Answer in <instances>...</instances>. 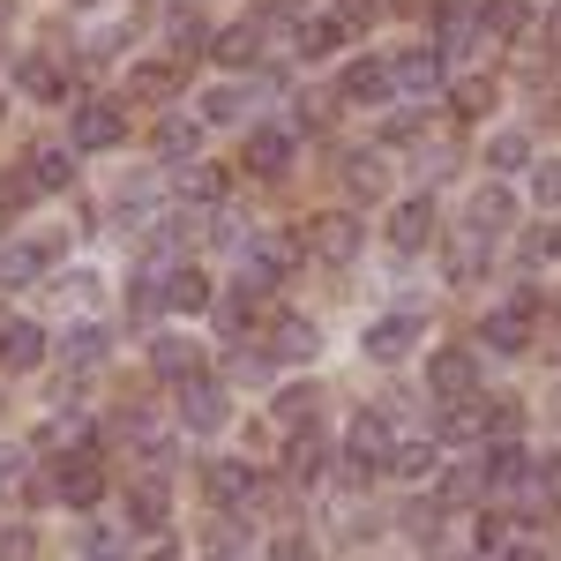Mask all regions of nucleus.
Wrapping results in <instances>:
<instances>
[{
    "label": "nucleus",
    "mask_w": 561,
    "mask_h": 561,
    "mask_svg": "<svg viewBox=\"0 0 561 561\" xmlns=\"http://www.w3.org/2000/svg\"><path fill=\"white\" fill-rule=\"evenodd\" d=\"M479 15H486V31H494V38H524V23H531V0H486Z\"/></svg>",
    "instance_id": "26"
},
{
    "label": "nucleus",
    "mask_w": 561,
    "mask_h": 561,
    "mask_svg": "<svg viewBox=\"0 0 561 561\" xmlns=\"http://www.w3.org/2000/svg\"><path fill=\"white\" fill-rule=\"evenodd\" d=\"M53 262L45 240H15V248H0V293H15V285H38V270Z\"/></svg>",
    "instance_id": "11"
},
{
    "label": "nucleus",
    "mask_w": 561,
    "mask_h": 561,
    "mask_svg": "<svg viewBox=\"0 0 561 561\" xmlns=\"http://www.w3.org/2000/svg\"><path fill=\"white\" fill-rule=\"evenodd\" d=\"M23 479V449H0V486H15Z\"/></svg>",
    "instance_id": "49"
},
{
    "label": "nucleus",
    "mask_w": 561,
    "mask_h": 561,
    "mask_svg": "<svg viewBox=\"0 0 561 561\" xmlns=\"http://www.w3.org/2000/svg\"><path fill=\"white\" fill-rule=\"evenodd\" d=\"M68 359H105V322H76V330H68Z\"/></svg>",
    "instance_id": "34"
},
{
    "label": "nucleus",
    "mask_w": 561,
    "mask_h": 561,
    "mask_svg": "<svg viewBox=\"0 0 561 561\" xmlns=\"http://www.w3.org/2000/svg\"><path fill=\"white\" fill-rule=\"evenodd\" d=\"M531 195H539L547 210L561 203V165H554V158H539V165H531Z\"/></svg>",
    "instance_id": "36"
},
{
    "label": "nucleus",
    "mask_w": 561,
    "mask_h": 561,
    "mask_svg": "<svg viewBox=\"0 0 561 561\" xmlns=\"http://www.w3.org/2000/svg\"><path fill=\"white\" fill-rule=\"evenodd\" d=\"M389 472L397 479H434L442 472V442H397V449H389Z\"/></svg>",
    "instance_id": "18"
},
{
    "label": "nucleus",
    "mask_w": 561,
    "mask_h": 561,
    "mask_svg": "<svg viewBox=\"0 0 561 561\" xmlns=\"http://www.w3.org/2000/svg\"><path fill=\"white\" fill-rule=\"evenodd\" d=\"M510 210H517V203H510L502 187H479V195H472V225H479V232H502Z\"/></svg>",
    "instance_id": "28"
},
{
    "label": "nucleus",
    "mask_w": 561,
    "mask_h": 561,
    "mask_svg": "<svg viewBox=\"0 0 561 561\" xmlns=\"http://www.w3.org/2000/svg\"><path fill=\"white\" fill-rule=\"evenodd\" d=\"M517 427H524L517 404H494V412H486V434H494V442H517Z\"/></svg>",
    "instance_id": "40"
},
{
    "label": "nucleus",
    "mask_w": 561,
    "mask_h": 561,
    "mask_svg": "<svg viewBox=\"0 0 561 561\" xmlns=\"http://www.w3.org/2000/svg\"><path fill=\"white\" fill-rule=\"evenodd\" d=\"M337 98H352V105H389V98H397V68H389V60H352Z\"/></svg>",
    "instance_id": "7"
},
{
    "label": "nucleus",
    "mask_w": 561,
    "mask_h": 561,
    "mask_svg": "<svg viewBox=\"0 0 561 561\" xmlns=\"http://www.w3.org/2000/svg\"><path fill=\"white\" fill-rule=\"evenodd\" d=\"M412 337H420V314H382V322H367L359 352H367V359H382V367H397V359L412 352Z\"/></svg>",
    "instance_id": "5"
},
{
    "label": "nucleus",
    "mask_w": 561,
    "mask_h": 561,
    "mask_svg": "<svg viewBox=\"0 0 561 561\" xmlns=\"http://www.w3.org/2000/svg\"><path fill=\"white\" fill-rule=\"evenodd\" d=\"M165 45H173L180 60L210 53V31H203V15H195V8H173V15H165Z\"/></svg>",
    "instance_id": "20"
},
{
    "label": "nucleus",
    "mask_w": 561,
    "mask_h": 561,
    "mask_svg": "<svg viewBox=\"0 0 561 561\" xmlns=\"http://www.w3.org/2000/svg\"><path fill=\"white\" fill-rule=\"evenodd\" d=\"M217 187H225V180H217L210 165H195V158L180 165V195H187V203H217Z\"/></svg>",
    "instance_id": "31"
},
{
    "label": "nucleus",
    "mask_w": 561,
    "mask_h": 561,
    "mask_svg": "<svg viewBox=\"0 0 561 561\" xmlns=\"http://www.w3.org/2000/svg\"><path fill=\"white\" fill-rule=\"evenodd\" d=\"M285 270H293V240H248V255H240V293H270Z\"/></svg>",
    "instance_id": "3"
},
{
    "label": "nucleus",
    "mask_w": 561,
    "mask_h": 561,
    "mask_svg": "<svg viewBox=\"0 0 561 561\" xmlns=\"http://www.w3.org/2000/svg\"><path fill=\"white\" fill-rule=\"evenodd\" d=\"M285 8H293V0H285Z\"/></svg>",
    "instance_id": "53"
},
{
    "label": "nucleus",
    "mask_w": 561,
    "mask_h": 561,
    "mask_svg": "<svg viewBox=\"0 0 561 561\" xmlns=\"http://www.w3.org/2000/svg\"><path fill=\"white\" fill-rule=\"evenodd\" d=\"M76 8H90V0H76Z\"/></svg>",
    "instance_id": "52"
},
{
    "label": "nucleus",
    "mask_w": 561,
    "mask_h": 561,
    "mask_svg": "<svg viewBox=\"0 0 561 561\" xmlns=\"http://www.w3.org/2000/svg\"><path fill=\"white\" fill-rule=\"evenodd\" d=\"M314 345H322V337H314L307 314H285V322L270 330V352H277V359H314Z\"/></svg>",
    "instance_id": "21"
},
{
    "label": "nucleus",
    "mask_w": 561,
    "mask_h": 561,
    "mask_svg": "<svg viewBox=\"0 0 561 561\" xmlns=\"http://www.w3.org/2000/svg\"><path fill=\"white\" fill-rule=\"evenodd\" d=\"M165 307H173V314H203V307H210V285H203L195 270H165Z\"/></svg>",
    "instance_id": "24"
},
{
    "label": "nucleus",
    "mask_w": 561,
    "mask_h": 561,
    "mask_svg": "<svg viewBox=\"0 0 561 561\" xmlns=\"http://www.w3.org/2000/svg\"><path fill=\"white\" fill-rule=\"evenodd\" d=\"M307 248L330 262V270H345L352 255H359V217L345 210H330V217H314V232H307Z\"/></svg>",
    "instance_id": "4"
},
{
    "label": "nucleus",
    "mask_w": 561,
    "mask_h": 561,
    "mask_svg": "<svg viewBox=\"0 0 561 561\" xmlns=\"http://www.w3.org/2000/svg\"><path fill=\"white\" fill-rule=\"evenodd\" d=\"M345 449H352V472L389 465V449H397V442H389V420H382V412H359V420L345 427Z\"/></svg>",
    "instance_id": "6"
},
{
    "label": "nucleus",
    "mask_w": 561,
    "mask_h": 561,
    "mask_svg": "<svg viewBox=\"0 0 561 561\" xmlns=\"http://www.w3.org/2000/svg\"><path fill=\"white\" fill-rule=\"evenodd\" d=\"M389 68H397V98H412V105H427V98H442V53H427V45H412V53H397Z\"/></svg>",
    "instance_id": "2"
},
{
    "label": "nucleus",
    "mask_w": 561,
    "mask_h": 561,
    "mask_svg": "<svg viewBox=\"0 0 561 561\" xmlns=\"http://www.w3.org/2000/svg\"><path fill=\"white\" fill-rule=\"evenodd\" d=\"M158 561H180V554H158Z\"/></svg>",
    "instance_id": "51"
},
{
    "label": "nucleus",
    "mask_w": 561,
    "mask_h": 561,
    "mask_svg": "<svg viewBox=\"0 0 561 561\" xmlns=\"http://www.w3.org/2000/svg\"><path fill=\"white\" fill-rule=\"evenodd\" d=\"M98 494H105V472H98L90 457H76V465H60V502H68V510H90Z\"/></svg>",
    "instance_id": "16"
},
{
    "label": "nucleus",
    "mask_w": 561,
    "mask_h": 561,
    "mask_svg": "<svg viewBox=\"0 0 561 561\" xmlns=\"http://www.w3.org/2000/svg\"><path fill=\"white\" fill-rule=\"evenodd\" d=\"M531 300H539V293H524L517 307H502V314L486 322V345L494 352H524V337H531Z\"/></svg>",
    "instance_id": "14"
},
{
    "label": "nucleus",
    "mask_w": 561,
    "mask_h": 561,
    "mask_svg": "<svg viewBox=\"0 0 561 561\" xmlns=\"http://www.w3.org/2000/svg\"><path fill=\"white\" fill-rule=\"evenodd\" d=\"M31 554H38V539H31L23 524H15V531H0V561H31Z\"/></svg>",
    "instance_id": "41"
},
{
    "label": "nucleus",
    "mask_w": 561,
    "mask_h": 561,
    "mask_svg": "<svg viewBox=\"0 0 561 561\" xmlns=\"http://www.w3.org/2000/svg\"><path fill=\"white\" fill-rule=\"evenodd\" d=\"M427 389L434 397H472L479 389V359L472 352H434L427 359Z\"/></svg>",
    "instance_id": "8"
},
{
    "label": "nucleus",
    "mask_w": 561,
    "mask_h": 561,
    "mask_svg": "<svg viewBox=\"0 0 561 561\" xmlns=\"http://www.w3.org/2000/svg\"><path fill=\"white\" fill-rule=\"evenodd\" d=\"M210 53L225 60V68H248V60L262 53V31H255V23H232V31H217V38H210Z\"/></svg>",
    "instance_id": "22"
},
{
    "label": "nucleus",
    "mask_w": 561,
    "mask_h": 561,
    "mask_svg": "<svg viewBox=\"0 0 561 561\" xmlns=\"http://www.w3.org/2000/svg\"><path fill=\"white\" fill-rule=\"evenodd\" d=\"M307 412H314V389H285V397H277V420H285V427H300Z\"/></svg>",
    "instance_id": "38"
},
{
    "label": "nucleus",
    "mask_w": 561,
    "mask_h": 561,
    "mask_svg": "<svg viewBox=\"0 0 561 561\" xmlns=\"http://www.w3.org/2000/svg\"><path fill=\"white\" fill-rule=\"evenodd\" d=\"M150 367L173 375V382H195V345H187V337H158V345H150Z\"/></svg>",
    "instance_id": "25"
},
{
    "label": "nucleus",
    "mask_w": 561,
    "mask_h": 561,
    "mask_svg": "<svg viewBox=\"0 0 561 561\" xmlns=\"http://www.w3.org/2000/svg\"><path fill=\"white\" fill-rule=\"evenodd\" d=\"M195 142H203V128H195V121H165V128H158V158L187 165V158H195Z\"/></svg>",
    "instance_id": "27"
},
{
    "label": "nucleus",
    "mask_w": 561,
    "mask_h": 561,
    "mask_svg": "<svg viewBox=\"0 0 561 561\" xmlns=\"http://www.w3.org/2000/svg\"><path fill=\"white\" fill-rule=\"evenodd\" d=\"M248 165H255V173H285V165H293V135L285 128H255L248 135Z\"/></svg>",
    "instance_id": "17"
},
{
    "label": "nucleus",
    "mask_w": 561,
    "mask_h": 561,
    "mask_svg": "<svg viewBox=\"0 0 561 561\" xmlns=\"http://www.w3.org/2000/svg\"><path fill=\"white\" fill-rule=\"evenodd\" d=\"M352 187H359V195H382V165H375V158H359V165H352Z\"/></svg>",
    "instance_id": "48"
},
{
    "label": "nucleus",
    "mask_w": 561,
    "mask_h": 561,
    "mask_svg": "<svg viewBox=\"0 0 561 561\" xmlns=\"http://www.w3.org/2000/svg\"><path fill=\"white\" fill-rule=\"evenodd\" d=\"M23 90H31L38 105H60V98H68V68H60V60H23Z\"/></svg>",
    "instance_id": "23"
},
{
    "label": "nucleus",
    "mask_w": 561,
    "mask_h": 561,
    "mask_svg": "<svg viewBox=\"0 0 561 561\" xmlns=\"http://www.w3.org/2000/svg\"><path fill=\"white\" fill-rule=\"evenodd\" d=\"M494 105V83H465L457 90V113H486Z\"/></svg>",
    "instance_id": "45"
},
{
    "label": "nucleus",
    "mask_w": 561,
    "mask_h": 561,
    "mask_svg": "<svg viewBox=\"0 0 561 561\" xmlns=\"http://www.w3.org/2000/svg\"><path fill=\"white\" fill-rule=\"evenodd\" d=\"M68 180H76V158H68V150H38L31 173H23V187H31V195H60Z\"/></svg>",
    "instance_id": "15"
},
{
    "label": "nucleus",
    "mask_w": 561,
    "mask_h": 561,
    "mask_svg": "<svg viewBox=\"0 0 561 561\" xmlns=\"http://www.w3.org/2000/svg\"><path fill=\"white\" fill-rule=\"evenodd\" d=\"M217 510H240V502H255V472L248 465H232V457H210V472H203Z\"/></svg>",
    "instance_id": "10"
},
{
    "label": "nucleus",
    "mask_w": 561,
    "mask_h": 561,
    "mask_svg": "<svg viewBox=\"0 0 561 561\" xmlns=\"http://www.w3.org/2000/svg\"><path fill=\"white\" fill-rule=\"evenodd\" d=\"M502 561H539V554H531V547H510V554H502Z\"/></svg>",
    "instance_id": "50"
},
{
    "label": "nucleus",
    "mask_w": 561,
    "mask_h": 561,
    "mask_svg": "<svg viewBox=\"0 0 561 561\" xmlns=\"http://www.w3.org/2000/svg\"><path fill=\"white\" fill-rule=\"evenodd\" d=\"M479 486H486V465H472V472H449V479H442V502H449V510H465Z\"/></svg>",
    "instance_id": "35"
},
{
    "label": "nucleus",
    "mask_w": 561,
    "mask_h": 561,
    "mask_svg": "<svg viewBox=\"0 0 561 561\" xmlns=\"http://www.w3.org/2000/svg\"><path fill=\"white\" fill-rule=\"evenodd\" d=\"M180 420H187L195 434H217L225 427V389L217 382H187L180 389Z\"/></svg>",
    "instance_id": "12"
},
{
    "label": "nucleus",
    "mask_w": 561,
    "mask_h": 561,
    "mask_svg": "<svg viewBox=\"0 0 561 561\" xmlns=\"http://www.w3.org/2000/svg\"><path fill=\"white\" fill-rule=\"evenodd\" d=\"M375 15H382V0H345V8H337V23H345V31H359V23H375Z\"/></svg>",
    "instance_id": "43"
},
{
    "label": "nucleus",
    "mask_w": 561,
    "mask_h": 561,
    "mask_svg": "<svg viewBox=\"0 0 561 561\" xmlns=\"http://www.w3.org/2000/svg\"><path fill=\"white\" fill-rule=\"evenodd\" d=\"M128 524L135 531H158L165 524V479H135L128 486Z\"/></svg>",
    "instance_id": "19"
},
{
    "label": "nucleus",
    "mask_w": 561,
    "mask_h": 561,
    "mask_svg": "<svg viewBox=\"0 0 561 561\" xmlns=\"http://www.w3.org/2000/svg\"><path fill=\"white\" fill-rule=\"evenodd\" d=\"M337 38H352L345 23H300V53H307V60H322V53H337Z\"/></svg>",
    "instance_id": "32"
},
{
    "label": "nucleus",
    "mask_w": 561,
    "mask_h": 561,
    "mask_svg": "<svg viewBox=\"0 0 561 561\" xmlns=\"http://www.w3.org/2000/svg\"><path fill=\"white\" fill-rule=\"evenodd\" d=\"M38 359H45L38 322H8V330H0V367H8V375H23V367H38Z\"/></svg>",
    "instance_id": "13"
},
{
    "label": "nucleus",
    "mask_w": 561,
    "mask_h": 561,
    "mask_svg": "<svg viewBox=\"0 0 561 561\" xmlns=\"http://www.w3.org/2000/svg\"><path fill=\"white\" fill-rule=\"evenodd\" d=\"M83 561H128V547H121L113 531H98V539H90V547H83Z\"/></svg>",
    "instance_id": "46"
},
{
    "label": "nucleus",
    "mask_w": 561,
    "mask_h": 561,
    "mask_svg": "<svg viewBox=\"0 0 561 561\" xmlns=\"http://www.w3.org/2000/svg\"><path fill=\"white\" fill-rule=\"evenodd\" d=\"M486 240H494V232H465V240H457V248H449V277H479V262H486Z\"/></svg>",
    "instance_id": "29"
},
{
    "label": "nucleus",
    "mask_w": 561,
    "mask_h": 561,
    "mask_svg": "<svg viewBox=\"0 0 561 561\" xmlns=\"http://www.w3.org/2000/svg\"><path fill=\"white\" fill-rule=\"evenodd\" d=\"M285 472L300 479V486H307V479H314V472H322V442H314V434H300V442L285 449Z\"/></svg>",
    "instance_id": "33"
},
{
    "label": "nucleus",
    "mask_w": 561,
    "mask_h": 561,
    "mask_svg": "<svg viewBox=\"0 0 561 561\" xmlns=\"http://www.w3.org/2000/svg\"><path fill=\"white\" fill-rule=\"evenodd\" d=\"M262 375H270L262 352H232V382H262Z\"/></svg>",
    "instance_id": "42"
},
{
    "label": "nucleus",
    "mask_w": 561,
    "mask_h": 561,
    "mask_svg": "<svg viewBox=\"0 0 561 561\" xmlns=\"http://www.w3.org/2000/svg\"><path fill=\"white\" fill-rule=\"evenodd\" d=\"M554 8H561V0H554Z\"/></svg>",
    "instance_id": "54"
},
{
    "label": "nucleus",
    "mask_w": 561,
    "mask_h": 561,
    "mask_svg": "<svg viewBox=\"0 0 561 561\" xmlns=\"http://www.w3.org/2000/svg\"><path fill=\"white\" fill-rule=\"evenodd\" d=\"M486 165H494V173H524V165H531V142H524V135H494V142H486Z\"/></svg>",
    "instance_id": "30"
},
{
    "label": "nucleus",
    "mask_w": 561,
    "mask_h": 561,
    "mask_svg": "<svg viewBox=\"0 0 561 561\" xmlns=\"http://www.w3.org/2000/svg\"><path fill=\"white\" fill-rule=\"evenodd\" d=\"M479 554H494V561L510 554V524L502 517H479Z\"/></svg>",
    "instance_id": "39"
},
{
    "label": "nucleus",
    "mask_w": 561,
    "mask_h": 561,
    "mask_svg": "<svg viewBox=\"0 0 561 561\" xmlns=\"http://www.w3.org/2000/svg\"><path fill=\"white\" fill-rule=\"evenodd\" d=\"M203 113H210V121H240V90H210Z\"/></svg>",
    "instance_id": "47"
},
{
    "label": "nucleus",
    "mask_w": 561,
    "mask_h": 561,
    "mask_svg": "<svg viewBox=\"0 0 561 561\" xmlns=\"http://www.w3.org/2000/svg\"><path fill=\"white\" fill-rule=\"evenodd\" d=\"M389 240H397V255H420V248L434 240V203H427V195L397 203V217H389Z\"/></svg>",
    "instance_id": "9"
},
{
    "label": "nucleus",
    "mask_w": 561,
    "mask_h": 561,
    "mask_svg": "<svg viewBox=\"0 0 561 561\" xmlns=\"http://www.w3.org/2000/svg\"><path fill=\"white\" fill-rule=\"evenodd\" d=\"M554 232H531V240H524V270H539V262H554Z\"/></svg>",
    "instance_id": "44"
},
{
    "label": "nucleus",
    "mask_w": 561,
    "mask_h": 561,
    "mask_svg": "<svg viewBox=\"0 0 561 561\" xmlns=\"http://www.w3.org/2000/svg\"><path fill=\"white\" fill-rule=\"evenodd\" d=\"M128 90H135V98H165V90H173V68H135Z\"/></svg>",
    "instance_id": "37"
},
{
    "label": "nucleus",
    "mask_w": 561,
    "mask_h": 561,
    "mask_svg": "<svg viewBox=\"0 0 561 561\" xmlns=\"http://www.w3.org/2000/svg\"><path fill=\"white\" fill-rule=\"evenodd\" d=\"M121 135H128V113H121L113 98H83L76 121H68V142H76V150H113Z\"/></svg>",
    "instance_id": "1"
}]
</instances>
